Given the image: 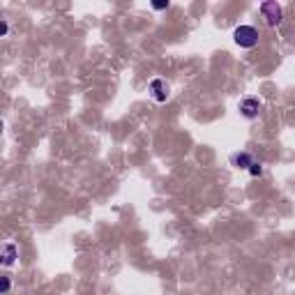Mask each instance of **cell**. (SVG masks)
<instances>
[{"label": "cell", "mask_w": 295, "mask_h": 295, "mask_svg": "<svg viewBox=\"0 0 295 295\" xmlns=\"http://www.w3.org/2000/svg\"><path fill=\"white\" fill-rule=\"evenodd\" d=\"M233 42L242 49H254L258 44V30L254 26H237L233 30Z\"/></svg>", "instance_id": "obj_1"}, {"label": "cell", "mask_w": 295, "mask_h": 295, "mask_svg": "<svg viewBox=\"0 0 295 295\" xmlns=\"http://www.w3.org/2000/svg\"><path fill=\"white\" fill-rule=\"evenodd\" d=\"M261 12H263V16L268 19L270 26H279V23H282V7L277 5V2H263V5H261Z\"/></svg>", "instance_id": "obj_2"}, {"label": "cell", "mask_w": 295, "mask_h": 295, "mask_svg": "<svg viewBox=\"0 0 295 295\" xmlns=\"http://www.w3.org/2000/svg\"><path fill=\"white\" fill-rule=\"evenodd\" d=\"M258 111H261V102H258L256 97H244L242 102H240V113L244 118H256Z\"/></svg>", "instance_id": "obj_3"}, {"label": "cell", "mask_w": 295, "mask_h": 295, "mask_svg": "<svg viewBox=\"0 0 295 295\" xmlns=\"http://www.w3.org/2000/svg\"><path fill=\"white\" fill-rule=\"evenodd\" d=\"M150 95H152L154 102H166L168 99V85L166 81H161V78H154L152 83H150Z\"/></svg>", "instance_id": "obj_4"}, {"label": "cell", "mask_w": 295, "mask_h": 295, "mask_svg": "<svg viewBox=\"0 0 295 295\" xmlns=\"http://www.w3.org/2000/svg\"><path fill=\"white\" fill-rule=\"evenodd\" d=\"M231 161H233V166H237V168H247V171H249V166L254 164V159H251V154H249V152H237V154H233Z\"/></svg>", "instance_id": "obj_5"}, {"label": "cell", "mask_w": 295, "mask_h": 295, "mask_svg": "<svg viewBox=\"0 0 295 295\" xmlns=\"http://www.w3.org/2000/svg\"><path fill=\"white\" fill-rule=\"evenodd\" d=\"M16 261V244H5V249H2V265H12Z\"/></svg>", "instance_id": "obj_6"}, {"label": "cell", "mask_w": 295, "mask_h": 295, "mask_svg": "<svg viewBox=\"0 0 295 295\" xmlns=\"http://www.w3.org/2000/svg\"><path fill=\"white\" fill-rule=\"evenodd\" d=\"M249 173L254 175V178H258V175H263V166H261L258 161H254V164L249 166Z\"/></svg>", "instance_id": "obj_7"}, {"label": "cell", "mask_w": 295, "mask_h": 295, "mask_svg": "<svg viewBox=\"0 0 295 295\" xmlns=\"http://www.w3.org/2000/svg\"><path fill=\"white\" fill-rule=\"evenodd\" d=\"M9 289H12V282H9V277H2V282H0V291H2V293H9Z\"/></svg>", "instance_id": "obj_8"}, {"label": "cell", "mask_w": 295, "mask_h": 295, "mask_svg": "<svg viewBox=\"0 0 295 295\" xmlns=\"http://www.w3.org/2000/svg\"><path fill=\"white\" fill-rule=\"evenodd\" d=\"M7 32H9V23H7V21H0V37H5Z\"/></svg>", "instance_id": "obj_9"}, {"label": "cell", "mask_w": 295, "mask_h": 295, "mask_svg": "<svg viewBox=\"0 0 295 295\" xmlns=\"http://www.w3.org/2000/svg\"><path fill=\"white\" fill-rule=\"evenodd\" d=\"M154 9H168V2H152Z\"/></svg>", "instance_id": "obj_10"}]
</instances>
